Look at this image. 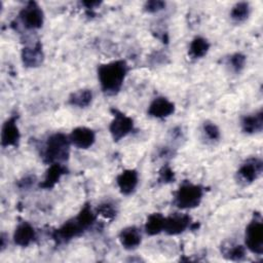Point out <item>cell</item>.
Masks as SVG:
<instances>
[{"mask_svg":"<svg viewBox=\"0 0 263 263\" xmlns=\"http://www.w3.org/2000/svg\"><path fill=\"white\" fill-rule=\"evenodd\" d=\"M247 64V57L241 52H234L230 54L226 60V65L229 67V69L238 74L240 73Z\"/></svg>","mask_w":263,"mask_h":263,"instance_id":"obj_26","label":"cell"},{"mask_svg":"<svg viewBox=\"0 0 263 263\" xmlns=\"http://www.w3.org/2000/svg\"><path fill=\"white\" fill-rule=\"evenodd\" d=\"M81 4L86 8L87 12H92L97 7H99L102 2L101 1H82Z\"/></svg>","mask_w":263,"mask_h":263,"instance_id":"obj_30","label":"cell"},{"mask_svg":"<svg viewBox=\"0 0 263 263\" xmlns=\"http://www.w3.org/2000/svg\"><path fill=\"white\" fill-rule=\"evenodd\" d=\"M263 173V161L260 157H250L240 163L236 171V180L241 185H250L257 181Z\"/></svg>","mask_w":263,"mask_h":263,"instance_id":"obj_7","label":"cell"},{"mask_svg":"<svg viewBox=\"0 0 263 263\" xmlns=\"http://www.w3.org/2000/svg\"><path fill=\"white\" fill-rule=\"evenodd\" d=\"M18 22L28 31H36L44 24V12L36 1L27 2L18 12Z\"/></svg>","mask_w":263,"mask_h":263,"instance_id":"obj_6","label":"cell"},{"mask_svg":"<svg viewBox=\"0 0 263 263\" xmlns=\"http://www.w3.org/2000/svg\"><path fill=\"white\" fill-rule=\"evenodd\" d=\"M6 238H7L6 234L5 233H1V236H0V250H1V252H3L5 250V248H6V242H5Z\"/></svg>","mask_w":263,"mask_h":263,"instance_id":"obj_31","label":"cell"},{"mask_svg":"<svg viewBox=\"0 0 263 263\" xmlns=\"http://www.w3.org/2000/svg\"><path fill=\"white\" fill-rule=\"evenodd\" d=\"M1 146L3 148H16L21 140V132L17 126V116H9L2 124L1 128Z\"/></svg>","mask_w":263,"mask_h":263,"instance_id":"obj_11","label":"cell"},{"mask_svg":"<svg viewBox=\"0 0 263 263\" xmlns=\"http://www.w3.org/2000/svg\"><path fill=\"white\" fill-rule=\"evenodd\" d=\"M71 142L69 136L58 132L51 134L45 141L42 150L41 157L44 163H66L70 156Z\"/></svg>","mask_w":263,"mask_h":263,"instance_id":"obj_2","label":"cell"},{"mask_svg":"<svg viewBox=\"0 0 263 263\" xmlns=\"http://www.w3.org/2000/svg\"><path fill=\"white\" fill-rule=\"evenodd\" d=\"M68 173V168L65 163H52L48 165V168L45 172L43 180L39 183L41 189H52L57 183Z\"/></svg>","mask_w":263,"mask_h":263,"instance_id":"obj_17","label":"cell"},{"mask_svg":"<svg viewBox=\"0 0 263 263\" xmlns=\"http://www.w3.org/2000/svg\"><path fill=\"white\" fill-rule=\"evenodd\" d=\"M93 99V93L89 88H80L70 93L68 104L75 108H87Z\"/></svg>","mask_w":263,"mask_h":263,"instance_id":"obj_20","label":"cell"},{"mask_svg":"<svg viewBox=\"0 0 263 263\" xmlns=\"http://www.w3.org/2000/svg\"><path fill=\"white\" fill-rule=\"evenodd\" d=\"M71 145L77 149L86 150L96 143V132L87 126H77L68 135Z\"/></svg>","mask_w":263,"mask_h":263,"instance_id":"obj_12","label":"cell"},{"mask_svg":"<svg viewBox=\"0 0 263 263\" xmlns=\"http://www.w3.org/2000/svg\"><path fill=\"white\" fill-rule=\"evenodd\" d=\"M37 182L35 175H26L16 181V187L18 190H29Z\"/></svg>","mask_w":263,"mask_h":263,"instance_id":"obj_29","label":"cell"},{"mask_svg":"<svg viewBox=\"0 0 263 263\" xmlns=\"http://www.w3.org/2000/svg\"><path fill=\"white\" fill-rule=\"evenodd\" d=\"M251 14V5L249 2L240 1L236 2L230 9L229 16L232 22L240 24L246 22Z\"/></svg>","mask_w":263,"mask_h":263,"instance_id":"obj_23","label":"cell"},{"mask_svg":"<svg viewBox=\"0 0 263 263\" xmlns=\"http://www.w3.org/2000/svg\"><path fill=\"white\" fill-rule=\"evenodd\" d=\"M110 111L112 113V120L109 124V132L113 141L119 142L135 130V122L130 116L115 107L111 108Z\"/></svg>","mask_w":263,"mask_h":263,"instance_id":"obj_5","label":"cell"},{"mask_svg":"<svg viewBox=\"0 0 263 263\" xmlns=\"http://www.w3.org/2000/svg\"><path fill=\"white\" fill-rule=\"evenodd\" d=\"M36 237L37 234L35 228L27 221L20 222L14 228L12 234L13 242L21 248H27L31 246L36 240Z\"/></svg>","mask_w":263,"mask_h":263,"instance_id":"obj_15","label":"cell"},{"mask_svg":"<svg viewBox=\"0 0 263 263\" xmlns=\"http://www.w3.org/2000/svg\"><path fill=\"white\" fill-rule=\"evenodd\" d=\"M164 221H165V216H163L161 213L150 214L147 217L144 225L145 233L149 236H154L163 232Z\"/></svg>","mask_w":263,"mask_h":263,"instance_id":"obj_21","label":"cell"},{"mask_svg":"<svg viewBox=\"0 0 263 263\" xmlns=\"http://www.w3.org/2000/svg\"><path fill=\"white\" fill-rule=\"evenodd\" d=\"M116 185L123 195L133 194L139 185V173L135 168H126L116 177Z\"/></svg>","mask_w":263,"mask_h":263,"instance_id":"obj_14","label":"cell"},{"mask_svg":"<svg viewBox=\"0 0 263 263\" xmlns=\"http://www.w3.org/2000/svg\"><path fill=\"white\" fill-rule=\"evenodd\" d=\"M21 60L26 68H37L44 61V52L40 40L27 43L21 51Z\"/></svg>","mask_w":263,"mask_h":263,"instance_id":"obj_10","label":"cell"},{"mask_svg":"<svg viewBox=\"0 0 263 263\" xmlns=\"http://www.w3.org/2000/svg\"><path fill=\"white\" fill-rule=\"evenodd\" d=\"M192 218L185 213H173L165 216L163 232L167 235H179L187 229L192 228Z\"/></svg>","mask_w":263,"mask_h":263,"instance_id":"obj_9","label":"cell"},{"mask_svg":"<svg viewBox=\"0 0 263 263\" xmlns=\"http://www.w3.org/2000/svg\"><path fill=\"white\" fill-rule=\"evenodd\" d=\"M241 132L246 135H256L263 129V111L262 109L257 112L247 114L240 119Z\"/></svg>","mask_w":263,"mask_h":263,"instance_id":"obj_18","label":"cell"},{"mask_svg":"<svg viewBox=\"0 0 263 263\" xmlns=\"http://www.w3.org/2000/svg\"><path fill=\"white\" fill-rule=\"evenodd\" d=\"M222 256L230 261H241L246 258L247 249L242 245L237 243H226L221 247Z\"/></svg>","mask_w":263,"mask_h":263,"instance_id":"obj_22","label":"cell"},{"mask_svg":"<svg viewBox=\"0 0 263 263\" xmlns=\"http://www.w3.org/2000/svg\"><path fill=\"white\" fill-rule=\"evenodd\" d=\"M175 111V103L165 97L159 96L151 101L147 109V114L152 118L164 119L172 116Z\"/></svg>","mask_w":263,"mask_h":263,"instance_id":"obj_13","label":"cell"},{"mask_svg":"<svg viewBox=\"0 0 263 263\" xmlns=\"http://www.w3.org/2000/svg\"><path fill=\"white\" fill-rule=\"evenodd\" d=\"M203 195L204 188L201 185L184 181L175 191L173 203L179 210H192L201 203Z\"/></svg>","mask_w":263,"mask_h":263,"instance_id":"obj_3","label":"cell"},{"mask_svg":"<svg viewBox=\"0 0 263 263\" xmlns=\"http://www.w3.org/2000/svg\"><path fill=\"white\" fill-rule=\"evenodd\" d=\"M166 6V3L161 0H149L146 1L143 5L144 11L147 13H157L161 10H163Z\"/></svg>","mask_w":263,"mask_h":263,"instance_id":"obj_28","label":"cell"},{"mask_svg":"<svg viewBox=\"0 0 263 263\" xmlns=\"http://www.w3.org/2000/svg\"><path fill=\"white\" fill-rule=\"evenodd\" d=\"M86 229L79 222L76 216L66 222H64L59 228L54 229L52 232V239L59 243H67L70 240L82 235Z\"/></svg>","mask_w":263,"mask_h":263,"instance_id":"obj_8","label":"cell"},{"mask_svg":"<svg viewBox=\"0 0 263 263\" xmlns=\"http://www.w3.org/2000/svg\"><path fill=\"white\" fill-rule=\"evenodd\" d=\"M118 240L123 249L127 251L136 250L142 243V233L137 226L130 225L120 230Z\"/></svg>","mask_w":263,"mask_h":263,"instance_id":"obj_16","label":"cell"},{"mask_svg":"<svg viewBox=\"0 0 263 263\" xmlns=\"http://www.w3.org/2000/svg\"><path fill=\"white\" fill-rule=\"evenodd\" d=\"M211 48L209 40L202 36H195L189 44L188 55L191 60H200L204 58Z\"/></svg>","mask_w":263,"mask_h":263,"instance_id":"obj_19","label":"cell"},{"mask_svg":"<svg viewBox=\"0 0 263 263\" xmlns=\"http://www.w3.org/2000/svg\"><path fill=\"white\" fill-rule=\"evenodd\" d=\"M245 247L254 255L263 254V222L260 215H254L246 227Z\"/></svg>","mask_w":263,"mask_h":263,"instance_id":"obj_4","label":"cell"},{"mask_svg":"<svg viewBox=\"0 0 263 263\" xmlns=\"http://www.w3.org/2000/svg\"><path fill=\"white\" fill-rule=\"evenodd\" d=\"M201 135L202 139L205 140L206 143H217L221 139V132L218 125L210 120H205L201 125Z\"/></svg>","mask_w":263,"mask_h":263,"instance_id":"obj_24","label":"cell"},{"mask_svg":"<svg viewBox=\"0 0 263 263\" xmlns=\"http://www.w3.org/2000/svg\"><path fill=\"white\" fill-rule=\"evenodd\" d=\"M97 216L102 217L105 220L108 221H112L113 219L116 218L117 216V208L116 205L109 200L103 201L101 203H99L95 210Z\"/></svg>","mask_w":263,"mask_h":263,"instance_id":"obj_25","label":"cell"},{"mask_svg":"<svg viewBox=\"0 0 263 263\" xmlns=\"http://www.w3.org/2000/svg\"><path fill=\"white\" fill-rule=\"evenodd\" d=\"M129 67L124 60H114L98 66L97 74L101 90L107 96L117 95L124 83Z\"/></svg>","mask_w":263,"mask_h":263,"instance_id":"obj_1","label":"cell"},{"mask_svg":"<svg viewBox=\"0 0 263 263\" xmlns=\"http://www.w3.org/2000/svg\"><path fill=\"white\" fill-rule=\"evenodd\" d=\"M176 175L173 171V168L170 166V164H164L161 166V168L158 172L157 182L160 184H170L175 182Z\"/></svg>","mask_w":263,"mask_h":263,"instance_id":"obj_27","label":"cell"}]
</instances>
